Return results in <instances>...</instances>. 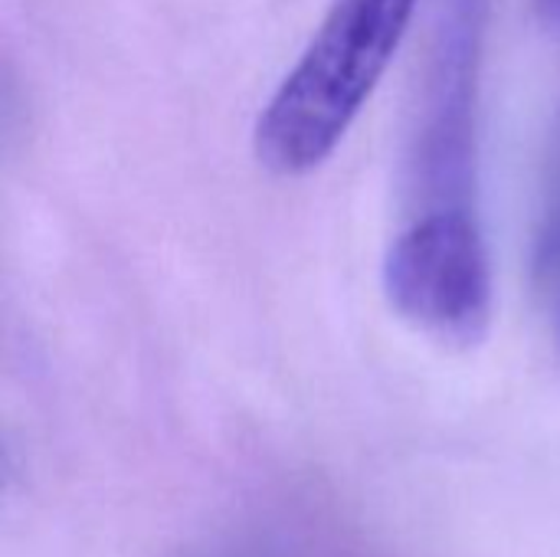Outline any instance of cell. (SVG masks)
Here are the masks:
<instances>
[{
    "label": "cell",
    "instance_id": "cell-1",
    "mask_svg": "<svg viewBox=\"0 0 560 557\" xmlns=\"http://www.w3.org/2000/svg\"><path fill=\"white\" fill-rule=\"evenodd\" d=\"M417 0H338L295 69L266 102L253 144L266 171L302 177L322 167L400 49Z\"/></svg>",
    "mask_w": 560,
    "mask_h": 557
},
{
    "label": "cell",
    "instance_id": "cell-2",
    "mask_svg": "<svg viewBox=\"0 0 560 557\" xmlns=\"http://www.w3.org/2000/svg\"><path fill=\"white\" fill-rule=\"evenodd\" d=\"M384 292L394 312L450 348H476L492 328V259L472 207L423 210L390 243Z\"/></svg>",
    "mask_w": 560,
    "mask_h": 557
},
{
    "label": "cell",
    "instance_id": "cell-3",
    "mask_svg": "<svg viewBox=\"0 0 560 557\" xmlns=\"http://www.w3.org/2000/svg\"><path fill=\"white\" fill-rule=\"evenodd\" d=\"M482 20L486 0H450L436 26L410 151L413 194L423 210L469 207Z\"/></svg>",
    "mask_w": 560,
    "mask_h": 557
},
{
    "label": "cell",
    "instance_id": "cell-4",
    "mask_svg": "<svg viewBox=\"0 0 560 557\" xmlns=\"http://www.w3.org/2000/svg\"><path fill=\"white\" fill-rule=\"evenodd\" d=\"M548 269H551V276H555V289H551V322H555V341H558L560 348V227L555 230V240H551Z\"/></svg>",
    "mask_w": 560,
    "mask_h": 557
}]
</instances>
